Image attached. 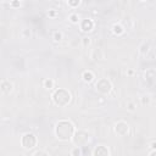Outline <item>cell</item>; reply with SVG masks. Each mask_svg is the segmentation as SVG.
Here are the masks:
<instances>
[{
    "label": "cell",
    "instance_id": "obj_1",
    "mask_svg": "<svg viewBox=\"0 0 156 156\" xmlns=\"http://www.w3.org/2000/svg\"><path fill=\"white\" fill-rule=\"evenodd\" d=\"M76 132L74 124L68 120H60L55 126V135L60 141H70Z\"/></svg>",
    "mask_w": 156,
    "mask_h": 156
},
{
    "label": "cell",
    "instance_id": "obj_2",
    "mask_svg": "<svg viewBox=\"0 0 156 156\" xmlns=\"http://www.w3.org/2000/svg\"><path fill=\"white\" fill-rule=\"evenodd\" d=\"M71 99H72L71 93L67 89H63V88L56 89L53 94V101L59 107H66L71 102Z\"/></svg>",
    "mask_w": 156,
    "mask_h": 156
},
{
    "label": "cell",
    "instance_id": "obj_3",
    "mask_svg": "<svg viewBox=\"0 0 156 156\" xmlns=\"http://www.w3.org/2000/svg\"><path fill=\"white\" fill-rule=\"evenodd\" d=\"M38 144V139L35 137L34 133H24L21 138V145L26 149V150H32L33 148H35Z\"/></svg>",
    "mask_w": 156,
    "mask_h": 156
},
{
    "label": "cell",
    "instance_id": "obj_4",
    "mask_svg": "<svg viewBox=\"0 0 156 156\" xmlns=\"http://www.w3.org/2000/svg\"><path fill=\"white\" fill-rule=\"evenodd\" d=\"M72 141L74 143V146L81 148L85 144H88L89 141V134L87 131H83V129H79V131H76L73 137H72Z\"/></svg>",
    "mask_w": 156,
    "mask_h": 156
},
{
    "label": "cell",
    "instance_id": "obj_5",
    "mask_svg": "<svg viewBox=\"0 0 156 156\" xmlns=\"http://www.w3.org/2000/svg\"><path fill=\"white\" fill-rule=\"evenodd\" d=\"M95 88H96V92H99L100 94L107 95L112 90V83L107 79V78H100V79H98V82L95 84Z\"/></svg>",
    "mask_w": 156,
    "mask_h": 156
},
{
    "label": "cell",
    "instance_id": "obj_6",
    "mask_svg": "<svg viewBox=\"0 0 156 156\" xmlns=\"http://www.w3.org/2000/svg\"><path fill=\"white\" fill-rule=\"evenodd\" d=\"M129 129H131L129 124L122 120L115 124V133L118 137H127L129 134Z\"/></svg>",
    "mask_w": 156,
    "mask_h": 156
},
{
    "label": "cell",
    "instance_id": "obj_7",
    "mask_svg": "<svg viewBox=\"0 0 156 156\" xmlns=\"http://www.w3.org/2000/svg\"><path fill=\"white\" fill-rule=\"evenodd\" d=\"M94 21L93 20H90V18H84V20H81L79 22V27H81V31L83 33H89V32H92L94 29Z\"/></svg>",
    "mask_w": 156,
    "mask_h": 156
},
{
    "label": "cell",
    "instance_id": "obj_8",
    "mask_svg": "<svg viewBox=\"0 0 156 156\" xmlns=\"http://www.w3.org/2000/svg\"><path fill=\"white\" fill-rule=\"evenodd\" d=\"M93 156H110V150L105 145H98L93 150Z\"/></svg>",
    "mask_w": 156,
    "mask_h": 156
},
{
    "label": "cell",
    "instance_id": "obj_9",
    "mask_svg": "<svg viewBox=\"0 0 156 156\" xmlns=\"http://www.w3.org/2000/svg\"><path fill=\"white\" fill-rule=\"evenodd\" d=\"M144 78H145L146 84L152 85V84L155 83V78H156L155 68H149V70H146V72H145V74H144Z\"/></svg>",
    "mask_w": 156,
    "mask_h": 156
},
{
    "label": "cell",
    "instance_id": "obj_10",
    "mask_svg": "<svg viewBox=\"0 0 156 156\" xmlns=\"http://www.w3.org/2000/svg\"><path fill=\"white\" fill-rule=\"evenodd\" d=\"M152 49H151V42L150 40H148V42H144L141 45H140V48H139V53H140V55L141 56H148V54L150 53Z\"/></svg>",
    "mask_w": 156,
    "mask_h": 156
},
{
    "label": "cell",
    "instance_id": "obj_11",
    "mask_svg": "<svg viewBox=\"0 0 156 156\" xmlns=\"http://www.w3.org/2000/svg\"><path fill=\"white\" fill-rule=\"evenodd\" d=\"M0 89H1V92L4 94H10L12 92V89H14V85H12V83L10 81L5 79L0 83Z\"/></svg>",
    "mask_w": 156,
    "mask_h": 156
},
{
    "label": "cell",
    "instance_id": "obj_12",
    "mask_svg": "<svg viewBox=\"0 0 156 156\" xmlns=\"http://www.w3.org/2000/svg\"><path fill=\"white\" fill-rule=\"evenodd\" d=\"M94 78H95V76H94V73L92 72V71H84L83 73H82V79H83V82H85V83H92L93 81H94Z\"/></svg>",
    "mask_w": 156,
    "mask_h": 156
},
{
    "label": "cell",
    "instance_id": "obj_13",
    "mask_svg": "<svg viewBox=\"0 0 156 156\" xmlns=\"http://www.w3.org/2000/svg\"><path fill=\"white\" fill-rule=\"evenodd\" d=\"M112 32H113V34H116V35H122V34L124 33V28L122 27V24L115 23V24L112 26Z\"/></svg>",
    "mask_w": 156,
    "mask_h": 156
},
{
    "label": "cell",
    "instance_id": "obj_14",
    "mask_svg": "<svg viewBox=\"0 0 156 156\" xmlns=\"http://www.w3.org/2000/svg\"><path fill=\"white\" fill-rule=\"evenodd\" d=\"M68 21L71 23H73V24H78L81 22V17L77 12H72V14H70V16H68Z\"/></svg>",
    "mask_w": 156,
    "mask_h": 156
},
{
    "label": "cell",
    "instance_id": "obj_15",
    "mask_svg": "<svg viewBox=\"0 0 156 156\" xmlns=\"http://www.w3.org/2000/svg\"><path fill=\"white\" fill-rule=\"evenodd\" d=\"M62 38H63V34H62L61 31H55V32L53 33V39H54L55 42H60V40H62Z\"/></svg>",
    "mask_w": 156,
    "mask_h": 156
},
{
    "label": "cell",
    "instance_id": "obj_16",
    "mask_svg": "<svg viewBox=\"0 0 156 156\" xmlns=\"http://www.w3.org/2000/svg\"><path fill=\"white\" fill-rule=\"evenodd\" d=\"M70 154H71V156H82V149L78 146H74L71 149Z\"/></svg>",
    "mask_w": 156,
    "mask_h": 156
},
{
    "label": "cell",
    "instance_id": "obj_17",
    "mask_svg": "<svg viewBox=\"0 0 156 156\" xmlns=\"http://www.w3.org/2000/svg\"><path fill=\"white\" fill-rule=\"evenodd\" d=\"M67 5L71 7V9H76L81 5V1L79 0H70V1H67Z\"/></svg>",
    "mask_w": 156,
    "mask_h": 156
},
{
    "label": "cell",
    "instance_id": "obj_18",
    "mask_svg": "<svg viewBox=\"0 0 156 156\" xmlns=\"http://www.w3.org/2000/svg\"><path fill=\"white\" fill-rule=\"evenodd\" d=\"M54 85H55V83H54L53 79H45V81H44V87H45L46 89H53Z\"/></svg>",
    "mask_w": 156,
    "mask_h": 156
},
{
    "label": "cell",
    "instance_id": "obj_19",
    "mask_svg": "<svg viewBox=\"0 0 156 156\" xmlns=\"http://www.w3.org/2000/svg\"><path fill=\"white\" fill-rule=\"evenodd\" d=\"M140 101H141L143 105H149V104L151 102V96L150 95H144L140 99Z\"/></svg>",
    "mask_w": 156,
    "mask_h": 156
},
{
    "label": "cell",
    "instance_id": "obj_20",
    "mask_svg": "<svg viewBox=\"0 0 156 156\" xmlns=\"http://www.w3.org/2000/svg\"><path fill=\"white\" fill-rule=\"evenodd\" d=\"M32 156H49V154L44 150H37Z\"/></svg>",
    "mask_w": 156,
    "mask_h": 156
},
{
    "label": "cell",
    "instance_id": "obj_21",
    "mask_svg": "<svg viewBox=\"0 0 156 156\" xmlns=\"http://www.w3.org/2000/svg\"><path fill=\"white\" fill-rule=\"evenodd\" d=\"M82 45H83L84 48H87V46L90 45V38H89V37H84V38L82 39Z\"/></svg>",
    "mask_w": 156,
    "mask_h": 156
},
{
    "label": "cell",
    "instance_id": "obj_22",
    "mask_svg": "<svg viewBox=\"0 0 156 156\" xmlns=\"http://www.w3.org/2000/svg\"><path fill=\"white\" fill-rule=\"evenodd\" d=\"M48 16H49V17H51V18L56 17V16H57V11H56V10H54V9L49 10V11H48Z\"/></svg>",
    "mask_w": 156,
    "mask_h": 156
},
{
    "label": "cell",
    "instance_id": "obj_23",
    "mask_svg": "<svg viewBox=\"0 0 156 156\" xmlns=\"http://www.w3.org/2000/svg\"><path fill=\"white\" fill-rule=\"evenodd\" d=\"M127 110L131 111V112H133V111L135 110V104H134V102H129L128 105H127Z\"/></svg>",
    "mask_w": 156,
    "mask_h": 156
},
{
    "label": "cell",
    "instance_id": "obj_24",
    "mask_svg": "<svg viewBox=\"0 0 156 156\" xmlns=\"http://www.w3.org/2000/svg\"><path fill=\"white\" fill-rule=\"evenodd\" d=\"M150 149H151V151H154V150H156V141L152 139L151 140V143H150Z\"/></svg>",
    "mask_w": 156,
    "mask_h": 156
},
{
    "label": "cell",
    "instance_id": "obj_25",
    "mask_svg": "<svg viewBox=\"0 0 156 156\" xmlns=\"http://www.w3.org/2000/svg\"><path fill=\"white\" fill-rule=\"evenodd\" d=\"M22 34H23L24 37H31V31H28V29H24V31L22 32Z\"/></svg>",
    "mask_w": 156,
    "mask_h": 156
},
{
    "label": "cell",
    "instance_id": "obj_26",
    "mask_svg": "<svg viewBox=\"0 0 156 156\" xmlns=\"http://www.w3.org/2000/svg\"><path fill=\"white\" fill-rule=\"evenodd\" d=\"M10 5H11V6H21V3H18V1H12V3H10Z\"/></svg>",
    "mask_w": 156,
    "mask_h": 156
},
{
    "label": "cell",
    "instance_id": "obj_27",
    "mask_svg": "<svg viewBox=\"0 0 156 156\" xmlns=\"http://www.w3.org/2000/svg\"><path fill=\"white\" fill-rule=\"evenodd\" d=\"M149 156H156V150H154V151H150Z\"/></svg>",
    "mask_w": 156,
    "mask_h": 156
},
{
    "label": "cell",
    "instance_id": "obj_28",
    "mask_svg": "<svg viewBox=\"0 0 156 156\" xmlns=\"http://www.w3.org/2000/svg\"><path fill=\"white\" fill-rule=\"evenodd\" d=\"M133 73H134V72H133V71H132V70H129V71H128V76H132V74H133Z\"/></svg>",
    "mask_w": 156,
    "mask_h": 156
}]
</instances>
